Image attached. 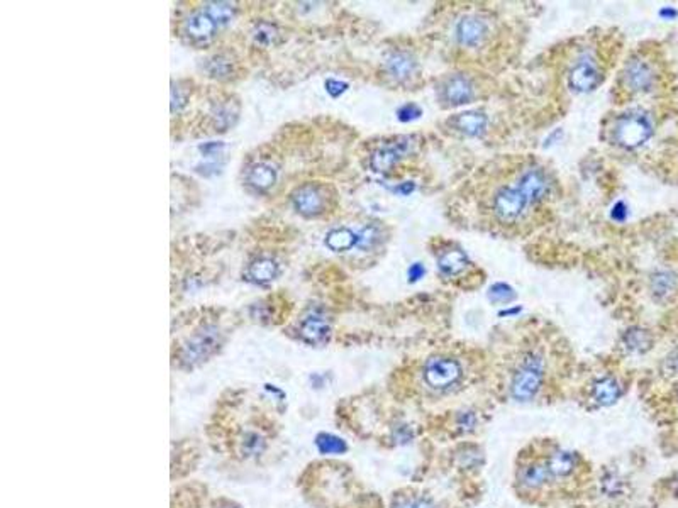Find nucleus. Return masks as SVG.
I'll list each match as a JSON object with an SVG mask.
<instances>
[{
    "label": "nucleus",
    "mask_w": 678,
    "mask_h": 508,
    "mask_svg": "<svg viewBox=\"0 0 678 508\" xmlns=\"http://www.w3.org/2000/svg\"><path fill=\"white\" fill-rule=\"evenodd\" d=\"M216 29L217 24L214 23L205 12H195V14H192L185 20V25H183L185 36L192 42H195V45H202V42L212 40Z\"/></svg>",
    "instance_id": "obj_14"
},
{
    "label": "nucleus",
    "mask_w": 678,
    "mask_h": 508,
    "mask_svg": "<svg viewBox=\"0 0 678 508\" xmlns=\"http://www.w3.org/2000/svg\"><path fill=\"white\" fill-rule=\"evenodd\" d=\"M675 283H677V280H675V276L672 275V273L660 271V273H656V275L653 276V280H651V290H653V293L656 297L663 298V297H667L673 288H675Z\"/></svg>",
    "instance_id": "obj_29"
},
{
    "label": "nucleus",
    "mask_w": 678,
    "mask_h": 508,
    "mask_svg": "<svg viewBox=\"0 0 678 508\" xmlns=\"http://www.w3.org/2000/svg\"><path fill=\"white\" fill-rule=\"evenodd\" d=\"M277 275H278V264L272 258L255 259V261H251L250 266H248V271H246L248 280L258 285L268 283V281L277 278Z\"/></svg>",
    "instance_id": "obj_20"
},
{
    "label": "nucleus",
    "mask_w": 678,
    "mask_h": 508,
    "mask_svg": "<svg viewBox=\"0 0 678 508\" xmlns=\"http://www.w3.org/2000/svg\"><path fill=\"white\" fill-rule=\"evenodd\" d=\"M205 14L214 20L217 25H224L233 20L236 14V8L233 4L229 2H209L205 6Z\"/></svg>",
    "instance_id": "obj_26"
},
{
    "label": "nucleus",
    "mask_w": 678,
    "mask_h": 508,
    "mask_svg": "<svg viewBox=\"0 0 678 508\" xmlns=\"http://www.w3.org/2000/svg\"><path fill=\"white\" fill-rule=\"evenodd\" d=\"M475 424H476L475 413H471V412L460 413V418H458V425H460L463 430H471L475 427Z\"/></svg>",
    "instance_id": "obj_38"
},
{
    "label": "nucleus",
    "mask_w": 678,
    "mask_h": 508,
    "mask_svg": "<svg viewBox=\"0 0 678 508\" xmlns=\"http://www.w3.org/2000/svg\"><path fill=\"white\" fill-rule=\"evenodd\" d=\"M677 16L678 12L673 7H663L662 11H660V17H663V19H675Z\"/></svg>",
    "instance_id": "obj_42"
},
{
    "label": "nucleus",
    "mask_w": 678,
    "mask_h": 508,
    "mask_svg": "<svg viewBox=\"0 0 678 508\" xmlns=\"http://www.w3.org/2000/svg\"><path fill=\"white\" fill-rule=\"evenodd\" d=\"M278 28L272 23H267V20H261V23L255 24L253 28V40L255 42H258L261 46H272L278 41Z\"/></svg>",
    "instance_id": "obj_28"
},
{
    "label": "nucleus",
    "mask_w": 678,
    "mask_h": 508,
    "mask_svg": "<svg viewBox=\"0 0 678 508\" xmlns=\"http://www.w3.org/2000/svg\"><path fill=\"white\" fill-rule=\"evenodd\" d=\"M677 400H678V395H677Z\"/></svg>",
    "instance_id": "obj_43"
},
{
    "label": "nucleus",
    "mask_w": 678,
    "mask_h": 508,
    "mask_svg": "<svg viewBox=\"0 0 678 508\" xmlns=\"http://www.w3.org/2000/svg\"><path fill=\"white\" fill-rule=\"evenodd\" d=\"M439 99L446 107H460L475 99V85L466 75H449L441 83Z\"/></svg>",
    "instance_id": "obj_8"
},
{
    "label": "nucleus",
    "mask_w": 678,
    "mask_h": 508,
    "mask_svg": "<svg viewBox=\"0 0 678 508\" xmlns=\"http://www.w3.org/2000/svg\"><path fill=\"white\" fill-rule=\"evenodd\" d=\"M424 275H426V268H424L420 263L410 264L409 271H407V276H409L410 283H415V281H419Z\"/></svg>",
    "instance_id": "obj_37"
},
{
    "label": "nucleus",
    "mask_w": 678,
    "mask_h": 508,
    "mask_svg": "<svg viewBox=\"0 0 678 508\" xmlns=\"http://www.w3.org/2000/svg\"><path fill=\"white\" fill-rule=\"evenodd\" d=\"M346 90H347V83L345 82H339V80H328V82H326V92H328L331 97H334V99L339 95H343Z\"/></svg>",
    "instance_id": "obj_36"
},
{
    "label": "nucleus",
    "mask_w": 678,
    "mask_h": 508,
    "mask_svg": "<svg viewBox=\"0 0 678 508\" xmlns=\"http://www.w3.org/2000/svg\"><path fill=\"white\" fill-rule=\"evenodd\" d=\"M543 366L541 361L531 358L526 361L517 373L514 374L512 383H510V395L517 402H529L539 391L543 383Z\"/></svg>",
    "instance_id": "obj_5"
},
{
    "label": "nucleus",
    "mask_w": 678,
    "mask_h": 508,
    "mask_svg": "<svg viewBox=\"0 0 678 508\" xmlns=\"http://www.w3.org/2000/svg\"><path fill=\"white\" fill-rule=\"evenodd\" d=\"M663 371L668 374V377L678 378V348L675 351H672L665 358L663 361Z\"/></svg>",
    "instance_id": "obj_34"
},
{
    "label": "nucleus",
    "mask_w": 678,
    "mask_h": 508,
    "mask_svg": "<svg viewBox=\"0 0 678 508\" xmlns=\"http://www.w3.org/2000/svg\"><path fill=\"white\" fill-rule=\"evenodd\" d=\"M246 182L253 190L267 191L272 189L275 182H277V172L273 170V166L267 163H258L248 172Z\"/></svg>",
    "instance_id": "obj_21"
},
{
    "label": "nucleus",
    "mask_w": 678,
    "mask_h": 508,
    "mask_svg": "<svg viewBox=\"0 0 678 508\" xmlns=\"http://www.w3.org/2000/svg\"><path fill=\"white\" fill-rule=\"evenodd\" d=\"M292 203H294L295 211L302 213L304 217H316L321 215L326 211V197L321 187L314 185V183H307V185L299 187L292 195Z\"/></svg>",
    "instance_id": "obj_9"
},
{
    "label": "nucleus",
    "mask_w": 678,
    "mask_h": 508,
    "mask_svg": "<svg viewBox=\"0 0 678 508\" xmlns=\"http://www.w3.org/2000/svg\"><path fill=\"white\" fill-rule=\"evenodd\" d=\"M222 148H224V144H222V143H205V144H202V146H200V151H202L205 156H212V155H216L219 149H222Z\"/></svg>",
    "instance_id": "obj_41"
},
{
    "label": "nucleus",
    "mask_w": 678,
    "mask_h": 508,
    "mask_svg": "<svg viewBox=\"0 0 678 508\" xmlns=\"http://www.w3.org/2000/svg\"><path fill=\"white\" fill-rule=\"evenodd\" d=\"M316 446H317V451L324 456L343 454V452L347 451V444L343 441V439H339L333 434H324V432L316 437Z\"/></svg>",
    "instance_id": "obj_27"
},
{
    "label": "nucleus",
    "mask_w": 678,
    "mask_h": 508,
    "mask_svg": "<svg viewBox=\"0 0 678 508\" xmlns=\"http://www.w3.org/2000/svg\"><path fill=\"white\" fill-rule=\"evenodd\" d=\"M423 115V109L415 104H406L397 110V119L401 122H412Z\"/></svg>",
    "instance_id": "obj_33"
},
{
    "label": "nucleus",
    "mask_w": 678,
    "mask_h": 508,
    "mask_svg": "<svg viewBox=\"0 0 678 508\" xmlns=\"http://www.w3.org/2000/svg\"><path fill=\"white\" fill-rule=\"evenodd\" d=\"M231 70H233V68H231V61L222 57L212 58L207 66V71L210 73V76H214V78H226V76H229Z\"/></svg>",
    "instance_id": "obj_32"
},
{
    "label": "nucleus",
    "mask_w": 678,
    "mask_h": 508,
    "mask_svg": "<svg viewBox=\"0 0 678 508\" xmlns=\"http://www.w3.org/2000/svg\"><path fill=\"white\" fill-rule=\"evenodd\" d=\"M611 217L616 222H624L626 217H628V207H626V203L624 202H617L616 205H614Z\"/></svg>",
    "instance_id": "obj_39"
},
{
    "label": "nucleus",
    "mask_w": 678,
    "mask_h": 508,
    "mask_svg": "<svg viewBox=\"0 0 678 508\" xmlns=\"http://www.w3.org/2000/svg\"><path fill=\"white\" fill-rule=\"evenodd\" d=\"M414 144V138L404 136V138H397L392 143H387L379 149H375L370 158L372 170L377 173H389L398 161L410 155Z\"/></svg>",
    "instance_id": "obj_6"
},
{
    "label": "nucleus",
    "mask_w": 678,
    "mask_h": 508,
    "mask_svg": "<svg viewBox=\"0 0 678 508\" xmlns=\"http://www.w3.org/2000/svg\"><path fill=\"white\" fill-rule=\"evenodd\" d=\"M326 246L334 251V253L350 251L351 247L358 246V234L347 228L333 229L329 230L328 236H326Z\"/></svg>",
    "instance_id": "obj_23"
},
{
    "label": "nucleus",
    "mask_w": 678,
    "mask_h": 508,
    "mask_svg": "<svg viewBox=\"0 0 678 508\" xmlns=\"http://www.w3.org/2000/svg\"><path fill=\"white\" fill-rule=\"evenodd\" d=\"M592 396H594L595 402L602 405V407L614 405L621 396L619 383L611 377L599 379V382L594 385V388H592Z\"/></svg>",
    "instance_id": "obj_22"
},
{
    "label": "nucleus",
    "mask_w": 678,
    "mask_h": 508,
    "mask_svg": "<svg viewBox=\"0 0 678 508\" xmlns=\"http://www.w3.org/2000/svg\"><path fill=\"white\" fill-rule=\"evenodd\" d=\"M469 258L460 249H446L437 258V268L444 276H456L466 270Z\"/></svg>",
    "instance_id": "obj_18"
},
{
    "label": "nucleus",
    "mask_w": 678,
    "mask_h": 508,
    "mask_svg": "<svg viewBox=\"0 0 678 508\" xmlns=\"http://www.w3.org/2000/svg\"><path fill=\"white\" fill-rule=\"evenodd\" d=\"M622 341H624V345H626V349H628V351L636 353V354L648 353L651 348H653V344H655L653 334H651L648 329H643V327L628 329V331L624 332V337H622Z\"/></svg>",
    "instance_id": "obj_19"
},
{
    "label": "nucleus",
    "mask_w": 678,
    "mask_h": 508,
    "mask_svg": "<svg viewBox=\"0 0 678 508\" xmlns=\"http://www.w3.org/2000/svg\"><path fill=\"white\" fill-rule=\"evenodd\" d=\"M519 189L526 194V197L529 199V202L533 203L536 200L543 199V195L546 194L549 189V180L546 177V173L539 168H529L527 172L522 173V177L519 178Z\"/></svg>",
    "instance_id": "obj_15"
},
{
    "label": "nucleus",
    "mask_w": 678,
    "mask_h": 508,
    "mask_svg": "<svg viewBox=\"0 0 678 508\" xmlns=\"http://www.w3.org/2000/svg\"><path fill=\"white\" fill-rule=\"evenodd\" d=\"M453 126L463 134L470 136V138H478L487 131L488 117L483 112H478V110H469V112L458 115L453 121Z\"/></svg>",
    "instance_id": "obj_17"
},
{
    "label": "nucleus",
    "mask_w": 678,
    "mask_h": 508,
    "mask_svg": "<svg viewBox=\"0 0 678 508\" xmlns=\"http://www.w3.org/2000/svg\"><path fill=\"white\" fill-rule=\"evenodd\" d=\"M516 298V292L507 283H495L488 288V300L493 304H509Z\"/></svg>",
    "instance_id": "obj_30"
},
{
    "label": "nucleus",
    "mask_w": 678,
    "mask_h": 508,
    "mask_svg": "<svg viewBox=\"0 0 678 508\" xmlns=\"http://www.w3.org/2000/svg\"><path fill=\"white\" fill-rule=\"evenodd\" d=\"M521 478H522V485L527 486V488H539V486L546 483L549 478H551V475H549V469L546 464L534 463L524 468Z\"/></svg>",
    "instance_id": "obj_25"
},
{
    "label": "nucleus",
    "mask_w": 678,
    "mask_h": 508,
    "mask_svg": "<svg viewBox=\"0 0 678 508\" xmlns=\"http://www.w3.org/2000/svg\"><path fill=\"white\" fill-rule=\"evenodd\" d=\"M381 237V230L379 225H367L362 232L358 234V246L363 249H370L375 244H379Z\"/></svg>",
    "instance_id": "obj_31"
},
{
    "label": "nucleus",
    "mask_w": 678,
    "mask_h": 508,
    "mask_svg": "<svg viewBox=\"0 0 678 508\" xmlns=\"http://www.w3.org/2000/svg\"><path fill=\"white\" fill-rule=\"evenodd\" d=\"M575 463H577V458H575L573 452L558 451L546 461V466L551 478H563L573 471Z\"/></svg>",
    "instance_id": "obj_24"
},
{
    "label": "nucleus",
    "mask_w": 678,
    "mask_h": 508,
    "mask_svg": "<svg viewBox=\"0 0 678 508\" xmlns=\"http://www.w3.org/2000/svg\"><path fill=\"white\" fill-rule=\"evenodd\" d=\"M222 343H224V334L221 327L204 326L180 345L177 354L178 365L187 370L200 366L202 362H207L214 354H217Z\"/></svg>",
    "instance_id": "obj_2"
},
{
    "label": "nucleus",
    "mask_w": 678,
    "mask_h": 508,
    "mask_svg": "<svg viewBox=\"0 0 678 508\" xmlns=\"http://www.w3.org/2000/svg\"><path fill=\"white\" fill-rule=\"evenodd\" d=\"M183 105H185V97H182V93H180L178 88L173 87L171 88V112L180 110Z\"/></svg>",
    "instance_id": "obj_40"
},
{
    "label": "nucleus",
    "mask_w": 678,
    "mask_h": 508,
    "mask_svg": "<svg viewBox=\"0 0 678 508\" xmlns=\"http://www.w3.org/2000/svg\"><path fill=\"white\" fill-rule=\"evenodd\" d=\"M415 68H418V61L410 53H406V51H396L385 61V70L396 82L409 80L415 73Z\"/></svg>",
    "instance_id": "obj_16"
},
{
    "label": "nucleus",
    "mask_w": 678,
    "mask_h": 508,
    "mask_svg": "<svg viewBox=\"0 0 678 508\" xmlns=\"http://www.w3.org/2000/svg\"><path fill=\"white\" fill-rule=\"evenodd\" d=\"M233 412L222 407L212 413L207 425L209 441L216 452L229 456L234 463L263 466L273 458L280 427L272 413L251 405H234Z\"/></svg>",
    "instance_id": "obj_1"
},
{
    "label": "nucleus",
    "mask_w": 678,
    "mask_h": 508,
    "mask_svg": "<svg viewBox=\"0 0 678 508\" xmlns=\"http://www.w3.org/2000/svg\"><path fill=\"white\" fill-rule=\"evenodd\" d=\"M653 136V122L646 112L629 110L614 122L612 139L617 146L624 149H636Z\"/></svg>",
    "instance_id": "obj_3"
},
{
    "label": "nucleus",
    "mask_w": 678,
    "mask_h": 508,
    "mask_svg": "<svg viewBox=\"0 0 678 508\" xmlns=\"http://www.w3.org/2000/svg\"><path fill=\"white\" fill-rule=\"evenodd\" d=\"M529 203V199L519 189V185L505 187L497 191L493 199V213L500 222H514L522 215Z\"/></svg>",
    "instance_id": "obj_7"
},
{
    "label": "nucleus",
    "mask_w": 678,
    "mask_h": 508,
    "mask_svg": "<svg viewBox=\"0 0 678 508\" xmlns=\"http://www.w3.org/2000/svg\"><path fill=\"white\" fill-rule=\"evenodd\" d=\"M463 370L456 360L448 356H435L424 365V382L429 388L437 391L449 390L461 379Z\"/></svg>",
    "instance_id": "obj_4"
},
{
    "label": "nucleus",
    "mask_w": 678,
    "mask_h": 508,
    "mask_svg": "<svg viewBox=\"0 0 678 508\" xmlns=\"http://www.w3.org/2000/svg\"><path fill=\"white\" fill-rule=\"evenodd\" d=\"M624 83L631 92H648L655 83V71L643 59L634 58L626 65Z\"/></svg>",
    "instance_id": "obj_11"
},
{
    "label": "nucleus",
    "mask_w": 678,
    "mask_h": 508,
    "mask_svg": "<svg viewBox=\"0 0 678 508\" xmlns=\"http://www.w3.org/2000/svg\"><path fill=\"white\" fill-rule=\"evenodd\" d=\"M299 336L304 343L311 345H323L331 337V326L323 315L312 314L300 322Z\"/></svg>",
    "instance_id": "obj_12"
},
{
    "label": "nucleus",
    "mask_w": 678,
    "mask_h": 508,
    "mask_svg": "<svg viewBox=\"0 0 678 508\" xmlns=\"http://www.w3.org/2000/svg\"><path fill=\"white\" fill-rule=\"evenodd\" d=\"M488 28L478 16H465L456 24V40L463 46L480 45L487 36Z\"/></svg>",
    "instance_id": "obj_13"
},
{
    "label": "nucleus",
    "mask_w": 678,
    "mask_h": 508,
    "mask_svg": "<svg viewBox=\"0 0 678 508\" xmlns=\"http://www.w3.org/2000/svg\"><path fill=\"white\" fill-rule=\"evenodd\" d=\"M600 78H602V76H600V71L599 68L595 66V63L589 61V59H582V61H578L577 65L572 68V71H570L568 83L570 87H572V90L587 93L599 87Z\"/></svg>",
    "instance_id": "obj_10"
},
{
    "label": "nucleus",
    "mask_w": 678,
    "mask_h": 508,
    "mask_svg": "<svg viewBox=\"0 0 678 508\" xmlns=\"http://www.w3.org/2000/svg\"><path fill=\"white\" fill-rule=\"evenodd\" d=\"M396 508H436V507L435 503L429 500V498H410V500L398 503Z\"/></svg>",
    "instance_id": "obj_35"
}]
</instances>
